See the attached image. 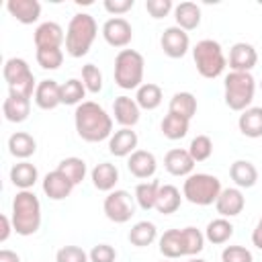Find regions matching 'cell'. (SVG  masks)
I'll list each match as a JSON object with an SVG mask.
<instances>
[{"label": "cell", "mask_w": 262, "mask_h": 262, "mask_svg": "<svg viewBox=\"0 0 262 262\" xmlns=\"http://www.w3.org/2000/svg\"><path fill=\"white\" fill-rule=\"evenodd\" d=\"M145 59L135 49H121L115 57V84L123 90H137L143 84Z\"/></svg>", "instance_id": "obj_5"}, {"label": "cell", "mask_w": 262, "mask_h": 262, "mask_svg": "<svg viewBox=\"0 0 262 262\" xmlns=\"http://www.w3.org/2000/svg\"><path fill=\"white\" fill-rule=\"evenodd\" d=\"M74 127L80 139L88 143H98L111 139L113 117L94 100H84L74 111Z\"/></svg>", "instance_id": "obj_1"}, {"label": "cell", "mask_w": 262, "mask_h": 262, "mask_svg": "<svg viewBox=\"0 0 262 262\" xmlns=\"http://www.w3.org/2000/svg\"><path fill=\"white\" fill-rule=\"evenodd\" d=\"M86 86L82 80L78 78H70L66 80V84H61V104H70V106H78L84 102V96H86Z\"/></svg>", "instance_id": "obj_39"}, {"label": "cell", "mask_w": 262, "mask_h": 262, "mask_svg": "<svg viewBox=\"0 0 262 262\" xmlns=\"http://www.w3.org/2000/svg\"><path fill=\"white\" fill-rule=\"evenodd\" d=\"M162 98H164V92L154 82H143L135 92V102L139 104L141 111H156L162 104Z\"/></svg>", "instance_id": "obj_30"}, {"label": "cell", "mask_w": 262, "mask_h": 262, "mask_svg": "<svg viewBox=\"0 0 262 262\" xmlns=\"http://www.w3.org/2000/svg\"><path fill=\"white\" fill-rule=\"evenodd\" d=\"M160 47H162V51H164L168 57L180 59V57H184V55L188 53V49H190V37H188L186 31H182L180 27L174 25V27L164 29V33H162V37H160Z\"/></svg>", "instance_id": "obj_11"}, {"label": "cell", "mask_w": 262, "mask_h": 262, "mask_svg": "<svg viewBox=\"0 0 262 262\" xmlns=\"http://www.w3.org/2000/svg\"><path fill=\"white\" fill-rule=\"evenodd\" d=\"M164 168L168 174L172 176H190L194 170V160L190 158L188 149L182 147H174L164 156Z\"/></svg>", "instance_id": "obj_20"}, {"label": "cell", "mask_w": 262, "mask_h": 262, "mask_svg": "<svg viewBox=\"0 0 262 262\" xmlns=\"http://www.w3.org/2000/svg\"><path fill=\"white\" fill-rule=\"evenodd\" d=\"M33 41L37 49H61V45L66 43V35L57 23L45 20L35 29Z\"/></svg>", "instance_id": "obj_13"}, {"label": "cell", "mask_w": 262, "mask_h": 262, "mask_svg": "<svg viewBox=\"0 0 262 262\" xmlns=\"http://www.w3.org/2000/svg\"><path fill=\"white\" fill-rule=\"evenodd\" d=\"M127 168H129V172H131L135 178L147 180V178H151V176L156 174V170H158V160H156V156H154L151 151H147V149H135V151L129 156V160H127Z\"/></svg>", "instance_id": "obj_18"}, {"label": "cell", "mask_w": 262, "mask_h": 262, "mask_svg": "<svg viewBox=\"0 0 262 262\" xmlns=\"http://www.w3.org/2000/svg\"><path fill=\"white\" fill-rule=\"evenodd\" d=\"M57 170L61 172V174H66L70 180H72V184L76 186V184H80L84 178H86V162L82 160V158H76V156H70V158H63L59 164H57Z\"/></svg>", "instance_id": "obj_38"}, {"label": "cell", "mask_w": 262, "mask_h": 262, "mask_svg": "<svg viewBox=\"0 0 262 262\" xmlns=\"http://www.w3.org/2000/svg\"><path fill=\"white\" fill-rule=\"evenodd\" d=\"M0 262H20V256L12 250H0Z\"/></svg>", "instance_id": "obj_50"}, {"label": "cell", "mask_w": 262, "mask_h": 262, "mask_svg": "<svg viewBox=\"0 0 262 262\" xmlns=\"http://www.w3.org/2000/svg\"><path fill=\"white\" fill-rule=\"evenodd\" d=\"M90 262H115L117 260V250L108 244H96L90 252H88Z\"/></svg>", "instance_id": "obj_46"}, {"label": "cell", "mask_w": 262, "mask_h": 262, "mask_svg": "<svg viewBox=\"0 0 262 262\" xmlns=\"http://www.w3.org/2000/svg\"><path fill=\"white\" fill-rule=\"evenodd\" d=\"M82 82L88 92L98 94L102 90V72L98 70V66H94V63L82 66Z\"/></svg>", "instance_id": "obj_41"}, {"label": "cell", "mask_w": 262, "mask_h": 262, "mask_svg": "<svg viewBox=\"0 0 262 262\" xmlns=\"http://www.w3.org/2000/svg\"><path fill=\"white\" fill-rule=\"evenodd\" d=\"M256 94V80L252 72H229L223 80V98L231 111H246L252 106Z\"/></svg>", "instance_id": "obj_4"}, {"label": "cell", "mask_w": 262, "mask_h": 262, "mask_svg": "<svg viewBox=\"0 0 262 262\" xmlns=\"http://www.w3.org/2000/svg\"><path fill=\"white\" fill-rule=\"evenodd\" d=\"M129 242L137 248H147L158 239V227L151 221H137L131 229H129Z\"/></svg>", "instance_id": "obj_34"}, {"label": "cell", "mask_w": 262, "mask_h": 262, "mask_svg": "<svg viewBox=\"0 0 262 262\" xmlns=\"http://www.w3.org/2000/svg\"><path fill=\"white\" fill-rule=\"evenodd\" d=\"M8 151L10 156H14L16 160H29L35 151H37V141L31 133L27 131H16L8 137Z\"/></svg>", "instance_id": "obj_27"}, {"label": "cell", "mask_w": 262, "mask_h": 262, "mask_svg": "<svg viewBox=\"0 0 262 262\" xmlns=\"http://www.w3.org/2000/svg\"><path fill=\"white\" fill-rule=\"evenodd\" d=\"M244 207H246V196H244L242 188H237V186L223 188L215 201V209H217L219 217H225V219L239 215L244 211Z\"/></svg>", "instance_id": "obj_14"}, {"label": "cell", "mask_w": 262, "mask_h": 262, "mask_svg": "<svg viewBox=\"0 0 262 262\" xmlns=\"http://www.w3.org/2000/svg\"><path fill=\"white\" fill-rule=\"evenodd\" d=\"M158 190H160V182L158 180H145L139 182L135 186V203L139 205V209L143 211H151L156 209V199H158Z\"/></svg>", "instance_id": "obj_36"}, {"label": "cell", "mask_w": 262, "mask_h": 262, "mask_svg": "<svg viewBox=\"0 0 262 262\" xmlns=\"http://www.w3.org/2000/svg\"><path fill=\"white\" fill-rule=\"evenodd\" d=\"M237 127H239V133L250 139L262 137V106H250L242 111L237 119Z\"/></svg>", "instance_id": "obj_28"}, {"label": "cell", "mask_w": 262, "mask_h": 262, "mask_svg": "<svg viewBox=\"0 0 262 262\" xmlns=\"http://www.w3.org/2000/svg\"><path fill=\"white\" fill-rule=\"evenodd\" d=\"M186 262H207V260H203V258H190V260H186Z\"/></svg>", "instance_id": "obj_51"}, {"label": "cell", "mask_w": 262, "mask_h": 262, "mask_svg": "<svg viewBox=\"0 0 262 262\" xmlns=\"http://www.w3.org/2000/svg\"><path fill=\"white\" fill-rule=\"evenodd\" d=\"M113 115H115V121H117L121 127L133 129V127L139 123L141 108H139V104L135 102V98L123 94V96H117V98H115V102H113Z\"/></svg>", "instance_id": "obj_16"}, {"label": "cell", "mask_w": 262, "mask_h": 262, "mask_svg": "<svg viewBox=\"0 0 262 262\" xmlns=\"http://www.w3.org/2000/svg\"><path fill=\"white\" fill-rule=\"evenodd\" d=\"M188 127H190V121L180 117V115H174V113H168L162 123H160V129H162V135L170 141H176V139H182L186 137L188 133Z\"/></svg>", "instance_id": "obj_32"}, {"label": "cell", "mask_w": 262, "mask_h": 262, "mask_svg": "<svg viewBox=\"0 0 262 262\" xmlns=\"http://www.w3.org/2000/svg\"><path fill=\"white\" fill-rule=\"evenodd\" d=\"M2 76L8 84V94L14 96H25V98H33L35 90H37V80L27 63V59L23 57H10L4 63Z\"/></svg>", "instance_id": "obj_8"}, {"label": "cell", "mask_w": 262, "mask_h": 262, "mask_svg": "<svg viewBox=\"0 0 262 262\" xmlns=\"http://www.w3.org/2000/svg\"><path fill=\"white\" fill-rule=\"evenodd\" d=\"M192 59H194L196 72L207 80L219 78L227 68V57L223 53V47L215 39L199 41L192 47Z\"/></svg>", "instance_id": "obj_6"}, {"label": "cell", "mask_w": 262, "mask_h": 262, "mask_svg": "<svg viewBox=\"0 0 262 262\" xmlns=\"http://www.w3.org/2000/svg\"><path fill=\"white\" fill-rule=\"evenodd\" d=\"M260 90H262V80H260Z\"/></svg>", "instance_id": "obj_52"}, {"label": "cell", "mask_w": 262, "mask_h": 262, "mask_svg": "<svg viewBox=\"0 0 262 262\" xmlns=\"http://www.w3.org/2000/svg\"><path fill=\"white\" fill-rule=\"evenodd\" d=\"M2 113H4V119L10 121V123H23L29 119V113H31V98H25V96H14V94H8L2 102Z\"/></svg>", "instance_id": "obj_26"}, {"label": "cell", "mask_w": 262, "mask_h": 262, "mask_svg": "<svg viewBox=\"0 0 262 262\" xmlns=\"http://www.w3.org/2000/svg\"><path fill=\"white\" fill-rule=\"evenodd\" d=\"M55 262H90V258L80 246H63L57 250Z\"/></svg>", "instance_id": "obj_44"}, {"label": "cell", "mask_w": 262, "mask_h": 262, "mask_svg": "<svg viewBox=\"0 0 262 262\" xmlns=\"http://www.w3.org/2000/svg\"><path fill=\"white\" fill-rule=\"evenodd\" d=\"M188 154L194 160V164L209 160L213 156V141H211V137L209 135H196V137H192V141L188 145Z\"/></svg>", "instance_id": "obj_40"}, {"label": "cell", "mask_w": 262, "mask_h": 262, "mask_svg": "<svg viewBox=\"0 0 262 262\" xmlns=\"http://www.w3.org/2000/svg\"><path fill=\"white\" fill-rule=\"evenodd\" d=\"M100 33H102V39L111 47H117V49H125L131 43V39H133V27L123 16H111V18H106L104 25H102V29H100Z\"/></svg>", "instance_id": "obj_10"}, {"label": "cell", "mask_w": 262, "mask_h": 262, "mask_svg": "<svg viewBox=\"0 0 262 262\" xmlns=\"http://www.w3.org/2000/svg\"><path fill=\"white\" fill-rule=\"evenodd\" d=\"M221 180L213 174L207 172H192L190 176H186L184 184H182V196L199 207H209L217 201V196L221 194Z\"/></svg>", "instance_id": "obj_7"}, {"label": "cell", "mask_w": 262, "mask_h": 262, "mask_svg": "<svg viewBox=\"0 0 262 262\" xmlns=\"http://www.w3.org/2000/svg\"><path fill=\"white\" fill-rule=\"evenodd\" d=\"M168 113L180 115V117H184V119L190 121L196 115V98H194V94L192 92H176L170 98Z\"/></svg>", "instance_id": "obj_35"}, {"label": "cell", "mask_w": 262, "mask_h": 262, "mask_svg": "<svg viewBox=\"0 0 262 262\" xmlns=\"http://www.w3.org/2000/svg\"><path fill=\"white\" fill-rule=\"evenodd\" d=\"M35 59L43 70H57L63 63V51L61 49H37Z\"/></svg>", "instance_id": "obj_42"}, {"label": "cell", "mask_w": 262, "mask_h": 262, "mask_svg": "<svg viewBox=\"0 0 262 262\" xmlns=\"http://www.w3.org/2000/svg\"><path fill=\"white\" fill-rule=\"evenodd\" d=\"M231 235H233V223L225 217H217V219L209 221L207 227H205V239L215 244V246H221V244L229 242Z\"/></svg>", "instance_id": "obj_33"}, {"label": "cell", "mask_w": 262, "mask_h": 262, "mask_svg": "<svg viewBox=\"0 0 262 262\" xmlns=\"http://www.w3.org/2000/svg\"><path fill=\"white\" fill-rule=\"evenodd\" d=\"M102 211L108 221L113 223H127L135 215V203L133 196L127 190L115 188L111 190L102 201Z\"/></svg>", "instance_id": "obj_9"}, {"label": "cell", "mask_w": 262, "mask_h": 262, "mask_svg": "<svg viewBox=\"0 0 262 262\" xmlns=\"http://www.w3.org/2000/svg\"><path fill=\"white\" fill-rule=\"evenodd\" d=\"M10 221L16 235H33L41 227V203L33 190H18L12 199Z\"/></svg>", "instance_id": "obj_2"}, {"label": "cell", "mask_w": 262, "mask_h": 262, "mask_svg": "<svg viewBox=\"0 0 262 262\" xmlns=\"http://www.w3.org/2000/svg\"><path fill=\"white\" fill-rule=\"evenodd\" d=\"M98 35V25L92 14L76 12L66 29V53L70 57H84Z\"/></svg>", "instance_id": "obj_3"}, {"label": "cell", "mask_w": 262, "mask_h": 262, "mask_svg": "<svg viewBox=\"0 0 262 262\" xmlns=\"http://www.w3.org/2000/svg\"><path fill=\"white\" fill-rule=\"evenodd\" d=\"M221 262H254V256L244 246H225L221 252Z\"/></svg>", "instance_id": "obj_43"}, {"label": "cell", "mask_w": 262, "mask_h": 262, "mask_svg": "<svg viewBox=\"0 0 262 262\" xmlns=\"http://www.w3.org/2000/svg\"><path fill=\"white\" fill-rule=\"evenodd\" d=\"M137 143H139V137L133 129L129 127H121L119 131H115L108 139V151L115 156V158H129L135 149H137Z\"/></svg>", "instance_id": "obj_19"}, {"label": "cell", "mask_w": 262, "mask_h": 262, "mask_svg": "<svg viewBox=\"0 0 262 262\" xmlns=\"http://www.w3.org/2000/svg\"><path fill=\"white\" fill-rule=\"evenodd\" d=\"M252 244H254L258 250H262V217H260V221L256 223V227H254V231H252Z\"/></svg>", "instance_id": "obj_49"}, {"label": "cell", "mask_w": 262, "mask_h": 262, "mask_svg": "<svg viewBox=\"0 0 262 262\" xmlns=\"http://www.w3.org/2000/svg\"><path fill=\"white\" fill-rule=\"evenodd\" d=\"M145 10L149 12L151 18H164L174 10L172 0H145Z\"/></svg>", "instance_id": "obj_45"}, {"label": "cell", "mask_w": 262, "mask_h": 262, "mask_svg": "<svg viewBox=\"0 0 262 262\" xmlns=\"http://www.w3.org/2000/svg\"><path fill=\"white\" fill-rule=\"evenodd\" d=\"M37 180H39V170H37V166L31 164L29 160L16 162V164L10 168V182H12L18 190H31Z\"/></svg>", "instance_id": "obj_23"}, {"label": "cell", "mask_w": 262, "mask_h": 262, "mask_svg": "<svg viewBox=\"0 0 262 262\" xmlns=\"http://www.w3.org/2000/svg\"><path fill=\"white\" fill-rule=\"evenodd\" d=\"M104 10L113 16H121L125 12H129L133 6H135V0H104L102 2Z\"/></svg>", "instance_id": "obj_47"}, {"label": "cell", "mask_w": 262, "mask_h": 262, "mask_svg": "<svg viewBox=\"0 0 262 262\" xmlns=\"http://www.w3.org/2000/svg\"><path fill=\"white\" fill-rule=\"evenodd\" d=\"M162 262H172V260H162Z\"/></svg>", "instance_id": "obj_53"}, {"label": "cell", "mask_w": 262, "mask_h": 262, "mask_svg": "<svg viewBox=\"0 0 262 262\" xmlns=\"http://www.w3.org/2000/svg\"><path fill=\"white\" fill-rule=\"evenodd\" d=\"M90 180L96 190L111 192V190H115V186L119 182V168L111 162H100L90 170Z\"/></svg>", "instance_id": "obj_21"}, {"label": "cell", "mask_w": 262, "mask_h": 262, "mask_svg": "<svg viewBox=\"0 0 262 262\" xmlns=\"http://www.w3.org/2000/svg\"><path fill=\"white\" fill-rule=\"evenodd\" d=\"M41 186H43L45 196H49L51 201H63V199H68V196L72 194V190H74L72 180H70L66 174H61L57 168L45 174Z\"/></svg>", "instance_id": "obj_15"}, {"label": "cell", "mask_w": 262, "mask_h": 262, "mask_svg": "<svg viewBox=\"0 0 262 262\" xmlns=\"http://www.w3.org/2000/svg\"><path fill=\"white\" fill-rule=\"evenodd\" d=\"M256 63H258V51L252 43L239 41L231 45L229 59H227V66L231 72H252Z\"/></svg>", "instance_id": "obj_12"}, {"label": "cell", "mask_w": 262, "mask_h": 262, "mask_svg": "<svg viewBox=\"0 0 262 262\" xmlns=\"http://www.w3.org/2000/svg\"><path fill=\"white\" fill-rule=\"evenodd\" d=\"M182 194L174 184H160L158 199H156V211L162 215H172L180 209Z\"/></svg>", "instance_id": "obj_29"}, {"label": "cell", "mask_w": 262, "mask_h": 262, "mask_svg": "<svg viewBox=\"0 0 262 262\" xmlns=\"http://www.w3.org/2000/svg\"><path fill=\"white\" fill-rule=\"evenodd\" d=\"M6 10L20 25H33L41 16V4H39V0H8L6 2Z\"/></svg>", "instance_id": "obj_22"}, {"label": "cell", "mask_w": 262, "mask_h": 262, "mask_svg": "<svg viewBox=\"0 0 262 262\" xmlns=\"http://www.w3.org/2000/svg\"><path fill=\"white\" fill-rule=\"evenodd\" d=\"M180 235H182V250H184V256L194 258L196 254L203 252L207 239H205V233H203L201 229L188 225V227L180 229Z\"/></svg>", "instance_id": "obj_37"}, {"label": "cell", "mask_w": 262, "mask_h": 262, "mask_svg": "<svg viewBox=\"0 0 262 262\" xmlns=\"http://www.w3.org/2000/svg\"><path fill=\"white\" fill-rule=\"evenodd\" d=\"M229 178L237 188H252L258 182V168L250 160H235L229 166Z\"/></svg>", "instance_id": "obj_24"}, {"label": "cell", "mask_w": 262, "mask_h": 262, "mask_svg": "<svg viewBox=\"0 0 262 262\" xmlns=\"http://www.w3.org/2000/svg\"><path fill=\"white\" fill-rule=\"evenodd\" d=\"M158 248H160V254L166 258V260H176V258H182L184 256V250H182V235H180V229H168L160 235L158 239Z\"/></svg>", "instance_id": "obj_31"}, {"label": "cell", "mask_w": 262, "mask_h": 262, "mask_svg": "<svg viewBox=\"0 0 262 262\" xmlns=\"http://www.w3.org/2000/svg\"><path fill=\"white\" fill-rule=\"evenodd\" d=\"M201 6L194 2H180L174 6V20L176 27H180L182 31H194L201 25Z\"/></svg>", "instance_id": "obj_25"}, {"label": "cell", "mask_w": 262, "mask_h": 262, "mask_svg": "<svg viewBox=\"0 0 262 262\" xmlns=\"http://www.w3.org/2000/svg\"><path fill=\"white\" fill-rule=\"evenodd\" d=\"M33 100H35V104L41 111H53V108H57L61 104V84H57L51 78L41 80L37 84V90H35Z\"/></svg>", "instance_id": "obj_17"}, {"label": "cell", "mask_w": 262, "mask_h": 262, "mask_svg": "<svg viewBox=\"0 0 262 262\" xmlns=\"http://www.w3.org/2000/svg\"><path fill=\"white\" fill-rule=\"evenodd\" d=\"M10 231H14L12 221H10L8 215H2V217H0V242H6L8 235H10Z\"/></svg>", "instance_id": "obj_48"}]
</instances>
